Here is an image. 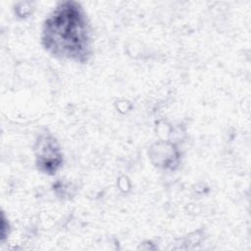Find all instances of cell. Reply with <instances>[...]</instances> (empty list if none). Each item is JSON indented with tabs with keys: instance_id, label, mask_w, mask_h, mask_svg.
Segmentation results:
<instances>
[{
	"instance_id": "6da1fadb",
	"label": "cell",
	"mask_w": 251,
	"mask_h": 251,
	"mask_svg": "<svg viewBox=\"0 0 251 251\" xmlns=\"http://www.w3.org/2000/svg\"><path fill=\"white\" fill-rule=\"evenodd\" d=\"M41 41L52 56L86 63L92 55L91 28L81 5L58 3L43 23Z\"/></svg>"
},
{
	"instance_id": "7a4b0ae2",
	"label": "cell",
	"mask_w": 251,
	"mask_h": 251,
	"mask_svg": "<svg viewBox=\"0 0 251 251\" xmlns=\"http://www.w3.org/2000/svg\"><path fill=\"white\" fill-rule=\"evenodd\" d=\"M33 152L37 170L45 175L53 176L62 167L64 155L56 137L44 130L40 132L34 142Z\"/></svg>"
},
{
	"instance_id": "3957f363",
	"label": "cell",
	"mask_w": 251,
	"mask_h": 251,
	"mask_svg": "<svg viewBox=\"0 0 251 251\" xmlns=\"http://www.w3.org/2000/svg\"><path fill=\"white\" fill-rule=\"evenodd\" d=\"M152 163L164 170H176L179 164V151L172 143H155L150 149Z\"/></svg>"
}]
</instances>
